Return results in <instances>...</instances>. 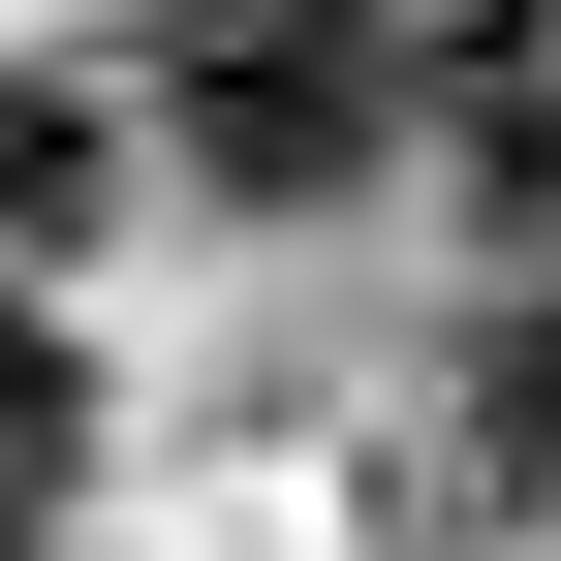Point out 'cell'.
<instances>
[{
	"label": "cell",
	"instance_id": "cell-1",
	"mask_svg": "<svg viewBox=\"0 0 561 561\" xmlns=\"http://www.w3.org/2000/svg\"><path fill=\"white\" fill-rule=\"evenodd\" d=\"M157 125H187V187L312 219V187L405 157V0H187L157 32Z\"/></svg>",
	"mask_w": 561,
	"mask_h": 561
},
{
	"label": "cell",
	"instance_id": "cell-2",
	"mask_svg": "<svg viewBox=\"0 0 561 561\" xmlns=\"http://www.w3.org/2000/svg\"><path fill=\"white\" fill-rule=\"evenodd\" d=\"M94 219V94H62V62H0V250H62Z\"/></svg>",
	"mask_w": 561,
	"mask_h": 561
},
{
	"label": "cell",
	"instance_id": "cell-3",
	"mask_svg": "<svg viewBox=\"0 0 561 561\" xmlns=\"http://www.w3.org/2000/svg\"><path fill=\"white\" fill-rule=\"evenodd\" d=\"M468 437H500V500H561V312H500V343H468Z\"/></svg>",
	"mask_w": 561,
	"mask_h": 561
},
{
	"label": "cell",
	"instance_id": "cell-4",
	"mask_svg": "<svg viewBox=\"0 0 561 561\" xmlns=\"http://www.w3.org/2000/svg\"><path fill=\"white\" fill-rule=\"evenodd\" d=\"M32 500H62V343L0 312V530H32Z\"/></svg>",
	"mask_w": 561,
	"mask_h": 561
}]
</instances>
